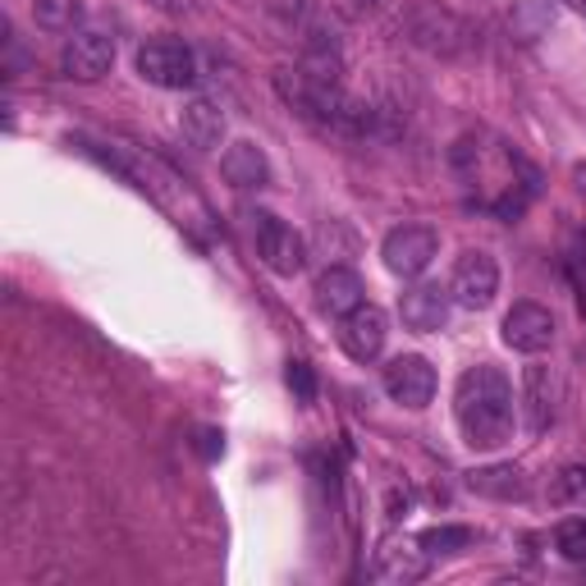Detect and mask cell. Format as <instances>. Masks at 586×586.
Masks as SVG:
<instances>
[{
	"label": "cell",
	"instance_id": "6",
	"mask_svg": "<svg viewBox=\"0 0 586 586\" xmlns=\"http://www.w3.org/2000/svg\"><path fill=\"white\" fill-rule=\"evenodd\" d=\"M449 293H453V303H458V307L486 312V307L495 303V293H499V266H495V257L481 253V247L463 253V257H458V266H453V284H449Z\"/></svg>",
	"mask_w": 586,
	"mask_h": 586
},
{
	"label": "cell",
	"instance_id": "15",
	"mask_svg": "<svg viewBox=\"0 0 586 586\" xmlns=\"http://www.w3.org/2000/svg\"><path fill=\"white\" fill-rule=\"evenodd\" d=\"M221 175L229 188H266L271 184V160L257 143H229L221 156Z\"/></svg>",
	"mask_w": 586,
	"mask_h": 586
},
{
	"label": "cell",
	"instance_id": "16",
	"mask_svg": "<svg viewBox=\"0 0 586 586\" xmlns=\"http://www.w3.org/2000/svg\"><path fill=\"white\" fill-rule=\"evenodd\" d=\"M468 490L514 505V499H527V495H531V481H527V472L514 468V463H495V468H472V472H468Z\"/></svg>",
	"mask_w": 586,
	"mask_h": 586
},
{
	"label": "cell",
	"instance_id": "20",
	"mask_svg": "<svg viewBox=\"0 0 586 586\" xmlns=\"http://www.w3.org/2000/svg\"><path fill=\"white\" fill-rule=\"evenodd\" d=\"M417 540H422V546L431 550V559H436V555H453V550L472 546V527H431V531H422Z\"/></svg>",
	"mask_w": 586,
	"mask_h": 586
},
{
	"label": "cell",
	"instance_id": "3",
	"mask_svg": "<svg viewBox=\"0 0 586 586\" xmlns=\"http://www.w3.org/2000/svg\"><path fill=\"white\" fill-rule=\"evenodd\" d=\"M247 225H253L257 257H262L275 275H299V271L307 266V243L293 234L280 216H271V212H247Z\"/></svg>",
	"mask_w": 586,
	"mask_h": 586
},
{
	"label": "cell",
	"instance_id": "8",
	"mask_svg": "<svg viewBox=\"0 0 586 586\" xmlns=\"http://www.w3.org/2000/svg\"><path fill=\"white\" fill-rule=\"evenodd\" d=\"M385 334H390V321H385V312L375 303H362L349 316H340V349L353 362H375V358H381Z\"/></svg>",
	"mask_w": 586,
	"mask_h": 586
},
{
	"label": "cell",
	"instance_id": "25",
	"mask_svg": "<svg viewBox=\"0 0 586 586\" xmlns=\"http://www.w3.org/2000/svg\"><path fill=\"white\" fill-rule=\"evenodd\" d=\"M568 6H573V10H582V14H586V0H568Z\"/></svg>",
	"mask_w": 586,
	"mask_h": 586
},
{
	"label": "cell",
	"instance_id": "18",
	"mask_svg": "<svg viewBox=\"0 0 586 586\" xmlns=\"http://www.w3.org/2000/svg\"><path fill=\"white\" fill-rule=\"evenodd\" d=\"M32 19L41 32H74L82 19V0H32Z\"/></svg>",
	"mask_w": 586,
	"mask_h": 586
},
{
	"label": "cell",
	"instance_id": "2",
	"mask_svg": "<svg viewBox=\"0 0 586 586\" xmlns=\"http://www.w3.org/2000/svg\"><path fill=\"white\" fill-rule=\"evenodd\" d=\"M138 74L152 82V88L184 92L197 82V56L184 47L179 37H156L138 51Z\"/></svg>",
	"mask_w": 586,
	"mask_h": 586
},
{
	"label": "cell",
	"instance_id": "5",
	"mask_svg": "<svg viewBox=\"0 0 586 586\" xmlns=\"http://www.w3.org/2000/svg\"><path fill=\"white\" fill-rule=\"evenodd\" d=\"M408 37H412L422 51L440 56V60H453V56L468 51V28H463V19H453V14L440 10V6H417V10L408 14Z\"/></svg>",
	"mask_w": 586,
	"mask_h": 586
},
{
	"label": "cell",
	"instance_id": "11",
	"mask_svg": "<svg viewBox=\"0 0 586 586\" xmlns=\"http://www.w3.org/2000/svg\"><path fill=\"white\" fill-rule=\"evenodd\" d=\"M110 65H115V37L97 32V28L69 37V47L60 56L65 78H78V82H97L101 74H110Z\"/></svg>",
	"mask_w": 586,
	"mask_h": 586
},
{
	"label": "cell",
	"instance_id": "1",
	"mask_svg": "<svg viewBox=\"0 0 586 586\" xmlns=\"http://www.w3.org/2000/svg\"><path fill=\"white\" fill-rule=\"evenodd\" d=\"M458 431L472 449H499L514 440V385L499 367H468L453 390Z\"/></svg>",
	"mask_w": 586,
	"mask_h": 586
},
{
	"label": "cell",
	"instance_id": "22",
	"mask_svg": "<svg viewBox=\"0 0 586 586\" xmlns=\"http://www.w3.org/2000/svg\"><path fill=\"white\" fill-rule=\"evenodd\" d=\"M289 390L299 394V403H312L316 399V375L307 362H289Z\"/></svg>",
	"mask_w": 586,
	"mask_h": 586
},
{
	"label": "cell",
	"instance_id": "10",
	"mask_svg": "<svg viewBox=\"0 0 586 586\" xmlns=\"http://www.w3.org/2000/svg\"><path fill=\"white\" fill-rule=\"evenodd\" d=\"M431 573V550L422 540H385L371 559V577L375 582H390V586H408V582H422Z\"/></svg>",
	"mask_w": 586,
	"mask_h": 586
},
{
	"label": "cell",
	"instance_id": "24",
	"mask_svg": "<svg viewBox=\"0 0 586 586\" xmlns=\"http://www.w3.org/2000/svg\"><path fill=\"white\" fill-rule=\"evenodd\" d=\"M375 6H381V0H353V14H371Z\"/></svg>",
	"mask_w": 586,
	"mask_h": 586
},
{
	"label": "cell",
	"instance_id": "4",
	"mask_svg": "<svg viewBox=\"0 0 586 586\" xmlns=\"http://www.w3.org/2000/svg\"><path fill=\"white\" fill-rule=\"evenodd\" d=\"M440 253V234L431 225H399L385 234L381 243V257H385V271L399 275V280H417Z\"/></svg>",
	"mask_w": 586,
	"mask_h": 586
},
{
	"label": "cell",
	"instance_id": "7",
	"mask_svg": "<svg viewBox=\"0 0 586 586\" xmlns=\"http://www.w3.org/2000/svg\"><path fill=\"white\" fill-rule=\"evenodd\" d=\"M381 385H385V394L394 399V403H403V408H427L431 399H436V367L422 358V353H399L390 367H385V375H381Z\"/></svg>",
	"mask_w": 586,
	"mask_h": 586
},
{
	"label": "cell",
	"instance_id": "23",
	"mask_svg": "<svg viewBox=\"0 0 586 586\" xmlns=\"http://www.w3.org/2000/svg\"><path fill=\"white\" fill-rule=\"evenodd\" d=\"M573 184H577V193L586 197V160H577V165H573Z\"/></svg>",
	"mask_w": 586,
	"mask_h": 586
},
{
	"label": "cell",
	"instance_id": "9",
	"mask_svg": "<svg viewBox=\"0 0 586 586\" xmlns=\"http://www.w3.org/2000/svg\"><path fill=\"white\" fill-rule=\"evenodd\" d=\"M505 344L514 353H546L555 344V316L550 307H540V303H514L509 316H505Z\"/></svg>",
	"mask_w": 586,
	"mask_h": 586
},
{
	"label": "cell",
	"instance_id": "21",
	"mask_svg": "<svg viewBox=\"0 0 586 586\" xmlns=\"http://www.w3.org/2000/svg\"><path fill=\"white\" fill-rule=\"evenodd\" d=\"M555 546H559L564 559L586 564V518H564V522L555 527Z\"/></svg>",
	"mask_w": 586,
	"mask_h": 586
},
{
	"label": "cell",
	"instance_id": "14",
	"mask_svg": "<svg viewBox=\"0 0 586 586\" xmlns=\"http://www.w3.org/2000/svg\"><path fill=\"white\" fill-rule=\"evenodd\" d=\"M362 303H367V289H362V275H358V271H349V266L321 271V280H316V307H321L325 316H349V312L362 307Z\"/></svg>",
	"mask_w": 586,
	"mask_h": 586
},
{
	"label": "cell",
	"instance_id": "19",
	"mask_svg": "<svg viewBox=\"0 0 586 586\" xmlns=\"http://www.w3.org/2000/svg\"><path fill=\"white\" fill-rule=\"evenodd\" d=\"M550 499H555L559 509H586V468L582 463L564 468L555 477V486H550Z\"/></svg>",
	"mask_w": 586,
	"mask_h": 586
},
{
	"label": "cell",
	"instance_id": "17",
	"mask_svg": "<svg viewBox=\"0 0 586 586\" xmlns=\"http://www.w3.org/2000/svg\"><path fill=\"white\" fill-rule=\"evenodd\" d=\"M179 129H184V138H188L197 152H212V147H221V138H225V115H221V106H216V101L197 97V101H188V106H184Z\"/></svg>",
	"mask_w": 586,
	"mask_h": 586
},
{
	"label": "cell",
	"instance_id": "13",
	"mask_svg": "<svg viewBox=\"0 0 586 586\" xmlns=\"http://www.w3.org/2000/svg\"><path fill=\"white\" fill-rule=\"evenodd\" d=\"M522 408H527V431L540 436L550 431L555 412H559V375L550 367H527L522 371Z\"/></svg>",
	"mask_w": 586,
	"mask_h": 586
},
{
	"label": "cell",
	"instance_id": "12",
	"mask_svg": "<svg viewBox=\"0 0 586 586\" xmlns=\"http://www.w3.org/2000/svg\"><path fill=\"white\" fill-rule=\"evenodd\" d=\"M449 307H453V293L440 289V284H412V289L403 293V299H399V316H403V325L417 330V334H436V330H445Z\"/></svg>",
	"mask_w": 586,
	"mask_h": 586
}]
</instances>
